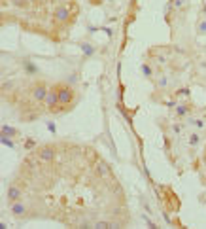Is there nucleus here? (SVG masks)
<instances>
[{
	"label": "nucleus",
	"instance_id": "obj_1",
	"mask_svg": "<svg viewBox=\"0 0 206 229\" xmlns=\"http://www.w3.org/2000/svg\"><path fill=\"white\" fill-rule=\"evenodd\" d=\"M57 93H59V110H64V106L66 104L72 102V99H74V91H72V87L68 85V83H60L57 85Z\"/></svg>",
	"mask_w": 206,
	"mask_h": 229
},
{
	"label": "nucleus",
	"instance_id": "obj_2",
	"mask_svg": "<svg viewBox=\"0 0 206 229\" xmlns=\"http://www.w3.org/2000/svg\"><path fill=\"white\" fill-rule=\"evenodd\" d=\"M44 104H46L47 108H49L51 112H57L59 110V93H57V87H51L49 89V93H47V97L46 100H44Z\"/></svg>",
	"mask_w": 206,
	"mask_h": 229
},
{
	"label": "nucleus",
	"instance_id": "obj_3",
	"mask_svg": "<svg viewBox=\"0 0 206 229\" xmlns=\"http://www.w3.org/2000/svg\"><path fill=\"white\" fill-rule=\"evenodd\" d=\"M47 93H49V87L46 85V83H36L34 87H32V99L36 100V102H44L47 97Z\"/></svg>",
	"mask_w": 206,
	"mask_h": 229
},
{
	"label": "nucleus",
	"instance_id": "obj_4",
	"mask_svg": "<svg viewBox=\"0 0 206 229\" xmlns=\"http://www.w3.org/2000/svg\"><path fill=\"white\" fill-rule=\"evenodd\" d=\"M38 159L42 163H51L55 159V148L53 146H44L38 151Z\"/></svg>",
	"mask_w": 206,
	"mask_h": 229
},
{
	"label": "nucleus",
	"instance_id": "obj_5",
	"mask_svg": "<svg viewBox=\"0 0 206 229\" xmlns=\"http://www.w3.org/2000/svg\"><path fill=\"white\" fill-rule=\"evenodd\" d=\"M21 197H23V191H21V187H17V186H10L8 187V191H6V199H8V203H15V201H21Z\"/></svg>",
	"mask_w": 206,
	"mask_h": 229
},
{
	"label": "nucleus",
	"instance_id": "obj_6",
	"mask_svg": "<svg viewBox=\"0 0 206 229\" xmlns=\"http://www.w3.org/2000/svg\"><path fill=\"white\" fill-rule=\"evenodd\" d=\"M10 212L15 216V218H23V216L27 214L25 203H21V201H15V203H11V204H10Z\"/></svg>",
	"mask_w": 206,
	"mask_h": 229
},
{
	"label": "nucleus",
	"instance_id": "obj_7",
	"mask_svg": "<svg viewBox=\"0 0 206 229\" xmlns=\"http://www.w3.org/2000/svg\"><path fill=\"white\" fill-rule=\"evenodd\" d=\"M68 8L66 6H59L57 10H55V13H53V17H55V21H59V23H64L68 19Z\"/></svg>",
	"mask_w": 206,
	"mask_h": 229
},
{
	"label": "nucleus",
	"instance_id": "obj_8",
	"mask_svg": "<svg viewBox=\"0 0 206 229\" xmlns=\"http://www.w3.org/2000/svg\"><path fill=\"white\" fill-rule=\"evenodd\" d=\"M95 171H96V174H98L100 178H108V176H110V167H108V163H104V161L96 163Z\"/></svg>",
	"mask_w": 206,
	"mask_h": 229
},
{
	"label": "nucleus",
	"instance_id": "obj_9",
	"mask_svg": "<svg viewBox=\"0 0 206 229\" xmlns=\"http://www.w3.org/2000/svg\"><path fill=\"white\" fill-rule=\"evenodd\" d=\"M21 66H23V70H25L29 76H34V74H38V66H36L32 61H29V59H25V61L21 63Z\"/></svg>",
	"mask_w": 206,
	"mask_h": 229
},
{
	"label": "nucleus",
	"instance_id": "obj_10",
	"mask_svg": "<svg viewBox=\"0 0 206 229\" xmlns=\"http://www.w3.org/2000/svg\"><path fill=\"white\" fill-rule=\"evenodd\" d=\"M189 112H191V108H189V104H178L174 108V114L176 118H187Z\"/></svg>",
	"mask_w": 206,
	"mask_h": 229
},
{
	"label": "nucleus",
	"instance_id": "obj_11",
	"mask_svg": "<svg viewBox=\"0 0 206 229\" xmlns=\"http://www.w3.org/2000/svg\"><path fill=\"white\" fill-rule=\"evenodd\" d=\"M93 227H95V229H115V227H119V223H114V222H96V223H93Z\"/></svg>",
	"mask_w": 206,
	"mask_h": 229
},
{
	"label": "nucleus",
	"instance_id": "obj_12",
	"mask_svg": "<svg viewBox=\"0 0 206 229\" xmlns=\"http://www.w3.org/2000/svg\"><path fill=\"white\" fill-rule=\"evenodd\" d=\"M140 72L144 74V78H148V80H151L153 78V68L148 65V63H142L140 65Z\"/></svg>",
	"mask_w": 206,
	"mask_h": 229
},
{
	"label": "nucleus",
	"instance_id": "obj_13",
	"mask_svg": "<svg viewBox=\"0 0 206 229\" xmlns=\"http://www.w3.org/2000/svg\"><path fill=\"white\" fill-rule=\"evenodd\" d=\"M199 142H200V135H199V131H195V132H191V135L187 136V144L189 146H199Z\"/></svg>",
	"mask_w": 206,
	"mask_h": 229
},
{
	"label": "nucleus",
	"instance_id": "obj_14",
	"mask_svg": "<svg viewBox=\"0 0 206 229\" xmlns=\"http://www.w3.org/2000/svg\"><path fill=\"white\" fill-rule=\"evenodd\" d=\"M79 47H82V51H83V55H85V57H91V55H95V47H93L91 46V44H87V42H82V46H79Z\"/></svg>",
	"mask_w": 206,
	"mask_h": 229
},
{
	"label": "nucleus",
	"instance_id": "obj_15",
	"mask_svg": "<svg viewBox=\"0 0 206 229\" xmlns=\"http://www.w3.org/2000/svg\"><path fill=\"white\" fill-rule=\"evenodd\" d=\"M2 135H6V136H15V135H17V131H15L13 127H10V125H2Z\"/></svg>",
	"mask_w": 206,
	"mask_h": 229
},
{
	"label": "nucleus",
	"instance_id": "obj_16",
	"mask_svg": "<svg viewBox=\"0 0 206 229\" xmlns=\"http://www.w3.org/2000/svg\"><path fill=\"white\" fill-rule=\"evenodd\" d=\"M11 4L15 8H27L29 6V0H11Z\"/></svg>",
	"mask_w": 206,
	"mask_h": 229
},
{
	"label": "nucleus",
	"instance_id": "obj_17",
	"mask_svg": "<svg viewBox=\"0 0 206 229\" xmlns=\"http://www.w3.org/2000/svg\"><path fill=\"white\" fill-rule=\"evenodd\" d=\"M167 85H168V78H167V76H161V78L157 80V87L163 89V87H167Z\"/></svg>",
	"mask_w": 206,
	"mask_h": 229
},
{
	"label": "nucleus",
	"instance_id": "obj_18",
	"mask_svg": "<svg viewBox=\"0 0 206 229\" xmlns=\"http://www.w3.org/2000/svg\"><path fill=\"white\" fill-rule=\"evenodd\" d=\"M197 32H199V34H206V19L199 23V27H197Z\"/></svg>",
	"mask_w": 206,
	"mask_h": 229
},
{
	"label": "nucleus",
	"instance_id": "obj_19",
	"mask_svg": "<svg viewBox=\"0 0 206 229\" xmlns=\"http://www.w3.org/2000/svg\"><path fill=\"white\" fill-rule=\"evenodd\" d=\"M181 129H184V125H180V123H174V125L170 127V131L174 132V135H180V132H181Z\"/></svg>",
	"mask_w": 206,
	"mask_h": 229
},
{
	"label": "nucleus",
	"instance_id": "obj_20",
	"mask_svg": "<svg viewBox=\"0 0 206 229\" xmlns=\"http://www.w3.org/2000/svg\"><path fill=\"white\" fill-rule=\"evenodd\" d=\"M2 144H4V146L13 148V142H11V140H10V136H6V135H2Z\"/></svg>",
	"mask_w": 206,
	"mask_h": 229
},
{
	"label": "nucleus",
	"instance_id": "obj_21",
	"mask_svg": "<svg viewBox=\"0 0 206 229\" xmlns=\"http://www.w3.org/2000/svg\"><path fill=\"white\" fill-rule=\"evenodd\" d=\"M155 61L159 63V65H165V63H167V57H165V55H157V57H155Z\"/></svg>",
	"mask_w": 206,
	"mask_h": 229
},
{
	"label": "nucleus",
	"instance_id": "obj_22",
	"mask_svg": "<svg viewBox=\"0 0 206 229\" xmlns=\"http://www.w3.org/2000/svg\"><path fill=\"white\" fill-rule=\"evenodd\" d=\"M34 144H36L34 140H27V142H25V148H27V150H30V148L34 146Z\"/></svg>",
	"mask_w": 206,
	"mask_h": 229
},
{
	"label": "nucleus",
	"instance_id": "obj_23",
	"mask_svg": "<svg viewBox=\"0 0 206 229\" xmlns=\"http://www.w3.org/2000/svg\"><path fill=\"white\" fill-rule=\"evenodd\" d=\"M172 2H174V6H176V8H181L185 0H172Z\"/></svg>",
	"mask_w": 206,
	"mask_h": 229
},
{
	"label": "nucleus",
	"instance_id": "obj_24",
	"mask_svg": "<svg viewBox=\"0 0 206 229\" xmlns=\"http://www.w3.org/2000/svg\"><path fill=\"white\" fill-rule=\"evenodd\" d=\"M178 95H180V97H185V95H189V89H180Z\"/></svg>",
	"mask_w": 206,
	"mask_h": 229
},
{
	"label": "nucleus",
	"instance_id": "obj_25",
	"mask_svg": "<svg viewBox=\"0 0 206 229\" xmlns=\"http://www.w3.org/2000/svg\"><path fill=\"white\" fill-rule=\"evenodd\" d=\"M142 218L146 220V223H148L149 227H153V229H155V223H153V222H151V220H149V218H146V216H142Z\"/></svg>",
	"mask_w": 206,
	"mask_h": 229
},
{
	"label": "nucleus",
	"instance_id": "obj_26",
	"mask_svg": "<svg viewBox=\"0 0 206 229\" xmlns=\"http://www.w3.org/2000/svg\"><path fill=\"white\" fill-rule=\"evenodd\" d=\"M74 82H76V74L68 76V85H70V83H74Z\"/></svg>",
	"mask_w": 206,
	"mask_h": 229
},
{
	"label": "nucleus",
	"instance_id": "obj_27",
	"mask_svg": "<svg viewBox=\"0 0 206 229\" xmlns=\"http://www.w3.org/2000/svg\"><path fill=\"white\" fill-rule=\"evenodd\" d=\"M47 129H49L51 132H55L57 129H55V123H47Z\"/></svg>",
	"mask_w": 206,
	"mask_h": 229
},
{
	"label": "nucleus",
	"instance_id": "obj_28",
	"mask_svg": "<svg viewBox=\"0 0 206 229\" xmlns=\"http://www.w3.org/2000/svg\"><path fill=\"white\" fill-rule=\"evenodd\" d=\"M11 85H13L11 82H6V83H4V89H6V91H8V89H11Z\"/></svg>",
	"mask_w": 206,
	"mask_h": 229
}]
</instances>
